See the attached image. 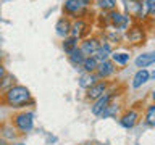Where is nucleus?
<instances>
[{"instance_id":"nucleus-1","label":"nucleus","mask_w":155,"mask_h":145,"mask_svg":"<svg viewBox=\"0 0 155 145\" xmlns=\"http://www.w3.org/2000/svg\"><path fill=\"white\" fill-rule=\"evenodd\" d=\"M2 102L7 106H12V108H23V106H28V105H34V98L29 89L19 84H15L12 89L5 92Z\"/></svg>"},{"instance_id":"nucleus-2","label":"nucleus","mask_w":155,"mask_h":145,"mask_svg":"<svg viewBox=\"0 0 155 145\" xmlns=\"http://www.w3.org/2000/svg\"><path fill=\"white\" fill-rule=\"evenodd\" d=\"M12 124L19 134H28L34 127V113L32 111H19L12 118Z\"/></svg>"},{"instance_id":"nucleus-3","label":"nucleus","mask_w":155,"mask_h":145,"mask_svg":"<svg viewBox=\"0 0 155 145\" xmlns=\"http://www.w3.org/2000/svg\"><path fill=\"white\" fill-rule=\"evenodd\" d=\"M116 95H118V94H116L115 90H110V89H108L104 95L100 97L99 100H95V102H94V105L91 106L92 114H94V116H100L107 108H108V105L111 103V102L116 98Z\"/></svg>"},{"instance_id":"nucleus-4","label":"nucleus","mask_w":155,"mask_h":145,"mask_svg":"<svg viewBox=\"0 0 155 145\" xmlns=\"http://www.w3.org/2000/svg\"><path fill=\"white\" fill-rule=\"evenodd\" d=\"M131 21H133V19H131L126 13H120V11H116V10L108 11V24L113 29H116V31H124V29H128Z\"/></svg>"},{"instance_id":"nucleus-5","label":"nucleus","mask_w":155,"mask_h":145,"mask_svg":"<svg viewBox=\"0 0 155 145\" xmlns=\"http://www.w3.org/2000/svg\"><path fill=\"white\" fill-rule=\"evenodd\" d=\"M124 8L126 14L129 18H133L134 21H140L144 19V3L142 0H124Z\"/></svg>"},{"instance_id":"nucleus-6","label":"nucleus","mask_w":155,"mask_h":145,"mask_svg":"<svg viewBox=\"0 0 155 145\" xmlns=\"http://www.w3.org/2000/svg\"><path fill=\"white\" fill-rule=\"evenodd\" d=\"M144 39H145L144 27L139 24V21H134L131 24V27L126 31V40L133 45H140V44H144Z\"/></svg>"},{"instance_id":"nucleus-7","label":"nucleus","mask_w":155,"mask_h":145,"mask_svg":"<svg viewBox=\"0 0 155 145\" xmlns=\"http://www.w3.org/2000/svg\"><path fill=\"white\" fill-rule=\"evenodd\" d=\"M89 32H91V26H89V23H87L86 19L76 18L74 21L71 23V34H70L71 37H74V39L79 40V39L89 36Z\"/></svg>"},{"instance_id":"nucleus-8","label":"nucleus","mask_w":155,"mask_h":145,"mask_svg":"<svg viewBox=\"0 0 155 145\" xmlns=\"http://www.w3.org/2000/svg\"><path fill=\"white\" fill-rule=\"evenodd\" d=\"M63 11L71 18H81V14L86 13V7L82 5L81 0H65Z\"/></svg>"},{"instance_id":"nucleus-9","label":"nucleus","mask_w":155,"mask_h":145,"mask_svg":"<svg viewBox=\"0 0 155 145\" xmlns=\"http://www.w3.org/2000/svg\"><path fill=\"white\" fill-rule=\"evenodd\" d=\"M108 89H110V84L107 81H97L94 85H91L89 89L86 90V98L91 100V102H95V100H99Z\"/></svg>"},{"instance_id":"nucleus-10","label":"nucleus","mask_w":155,"mask_h":145,"mask_svg":"<svg viewBox=\"0 0 155 145\" xmlns=\"http://www.w3.org/2000/svg\"><path fill=\"white\" fill-rule=\"evenodd\" d=\"M102 45V42H100V39L99 37H86L84 40L81 42V52L84 53L86 56H92L94 53L100 48Z\"/></svg>"},{"instance_id":"nucleus-11","label":"nucleus","mask_w":155,"mask_h":145,"mask_svg":"<svg viewBox=\"0 0 155 145\" xmlns=\"http://www.w3.org/2000/svg\"><path fill=\"white\" fill-rule=\"evenodd\" d=\"M137 121H139V110L129 108V110H126L124 113L121 114L120 124L123 126V127H126V129H133L134 126L137 124Z\"/></svg>"},{"instance_id":"nucleus-12","label":"nucleus","mask_w":155,"mask_h":145,"mask_svg":"<svg viewBox=\"0 0 155 145\" xmlns=\"http://www.w3.org/2000/svg\"><path fill=\"white\" fill-rule=\"evenodd\" d=\"M115 63L113 61H110V60H107V61H102L99 63V66H97V69H95V76L99 77V81L100 79H108L110 76H113L115 74Z\"/></svg>"},{"instance_id":"nucleus-13","label":"nucleus","mask_w":155,"mask_h":145,"mask_svg":"<svg viewBox=\"0 0 155 145\" xmlns=\"http://www.w3.org/2000/svg\"><path fill=\"white\" fill-rule=\"evenodd\" d=\"M55 32H57V36H60L63 39L68 37L71 34V19L66 18V16L60 18L55 24Z\"/></svg>"},{"instance_id":"nucleus-14","label":"nucleus","mask_w":155,"mask_h":145,"mask_svg":"<svg viewBox=\"0 0 155 145\" xmlns=\"http://www.w3.org/2000/svg\"><path fill=\"white\" fill-rule=\"evenodd\" d=\"M134 63H136V66H137L139 69H145L147 66H150V65L155 63V52L142 53V55H139L137 58H136Z\"/></svg>"},{"instance_id":"nucleus-15","label":"nucleus","mask_w":155,"mask_h":145,"mask_svg":"<svg viewBox=\"0 0 155 145\" xmlns=\"http://www.w3.org/2000/svg\"><path fill=\"white\" fill-rule=\"evenodd\" d=\"M97 81H99V77L95 76V72H82V74L79 76V82H78V84H79L81 89L87 90L91 85H94Z\"/></svg>"},{"instance_id":"nucleus-16","label":"nucleus","mask_w":155,"mask_h":145,"mask_svg":"<svg viewBox=\"0 0 155 145\" xmlns=\"http://www.w3.org/2000/svg\"><path fill=\"white\" fill-rule=\"evenodd\" d=\"M110 55H111V47H110V44H102L100 48L97 50L94 55L97 63H102V61H107V60H110Z\"/></svg>"},{"instance_id":"nucleus-17","label":"nucleus","mask_w":155,"mask_h":145,"mask_svg":"<svg viewBox=\"0 0 155 145\" xmlns=\"http://www.w3.org/2000/svg\"><path fill=\"white\" fill-rule=\"evenodd\" d=\"M149 79H150V72L147 69H139L133 77V87L134 89H139V87H142Z\"/></svg>"},{"instance_id":"nucleus-18","label":"nucleus","mask_w":155,"mask_h":145,"mask_svg":"<svg viewBox=\"0 0 155 145\" xmlns=\"http://www.w3.org/2000/svg\"><path fill=\"white\" fill-rule=\"evenodd\" d=\"M18 130L15 129V126L10 123V124H3V126H0V137L5 139V140H15L18 137Z\"/></svg>"},{"instance_id":"nucleus-19","label":"nucleus","mask_w":155,"mask_h":145,"mask_svg":"<svg viewBox=\"0 0 155 145\" xmlns=\"http://www.w3.org/2000/svg\"><path fill=\"white\" fill-rule=\"evenodd\" d=\"M97 66H99V63L94 56H86L84 61H82L81 66H78V69L82 71V72H95Z\"/></svg>"},{"instance_id":"nucleus-20","label":"nucleus","mask_w":155,"mask_h":145,"mask_svg":"<svg viewBox=\"0 0 155 145\" xmlns=\"http://www.w3.org/2000/svg\"><path fill=\"white\" fill-rule=\"evenodd\" d=\"M110 58H111V61H113L115 65L124 66L126 63L129 61V58H131V55H129V53H126V52H111V55H110Z\"/></svg>"},{"instance_id":"nucleus-21","label":"nucleus","mask_w":155,"mask_h":145,"mask_svg":"<svg viewBox=\"0 0 155 145\" xmlns=\"http://www.w3.org/2000/svg\"><path fill=\"white\" fill-rule=\"evenodd\" d=\"M68 58H70V61H71L76 68H78V66H81V65H82V61H84L86 55L81 52V48H79V47H76L74 50H73V52L70 53V55H68Z\"/></svg>"},{"instance_id":"nucleus-22","label":"nucleus","mask_w":155,"mask_h":145,"mask_svg":"<svg viewBox=\"0 0 155 145\" xmlns=\"http://www.w3.org/2000/svg\"><path fill=\"white\" fill-rule=\"evenodd\" d=\"M61 47H63V50H65L66 55H70V53L74 50V48L78 47V39L74 37H71V36H68L63 39V44H61Z\"/></svg>"},{"instance_id":"nucleus-23","label":"nucleus","mask_w":155,"mask_h":145,"mask_svg":"<svg viewBox=\"0 0 155 145\" xmlns=\"http://www.w3.org/2000/svg\"><path fill=\"white\" fill-rule=\"evenodd\" d=\"M15 85V77L12 74H5L3 79L0 81V95H3L8 89H12Z\"/></svg>"},{"instance_id":"nucleus-24","label":"nucleus","mask_w":155,"mask_h":145,"mask_svg":"<svg viewBox=\"0 0 155 145\" xmlns=\"http://www.w3.org/2000/svg\"><path fill=\"white\" fill-rule=\"evenodd\" d=\"M95 3L104 11H113V10H116V0H95Z\"/></svg>"},{"instance_id":"nucleus-25","label":"nucleus","mask_w":155,"mask_h":145,"mask_svg":"<svg viewBox=\"0 0 155 145\" xmlns=\"http://www.w3.org/2000/svg\"><path fill=\"white\" fill-rule=\"evenodd\" d=\"M145 124L155 127V103L149 105L145 108Z\"/></svg>"},{"instance_id":"nucleus-26","label":"nucleus","mask_w":155,"mask_h":145,"mask_svg":"<svg viewBox=\"0 0 155 145\" xmlns=\"http://www.w3.org/2000/svg\"><path fill=\"white\" fill-rule=\"evenodd\" d=\"M144 8L150 18H155V0H145Z\"/></svg>"},{"instance_id":"nucleus-27","label":"nucleus","mask_w":155,"mask_h":145,"mask_svg":"<svg viewBox=\"0 0 155 145\" xmlns=\"http://www.w3.org/2000/svg\"><path fill=\"white\" fill-rule=\"evenodd\" d=\"M7 74V71H5V66L2 65V63H0V81L3 79V76Z\"/></svg>"},{"instance_id":"nucleus-28","label":"nucleus","mask_w":155,"mask_h":145,"mask_svg":"<svg viewBox=\"0 0 155 145\" xmlns=\"http://www.w3.org/2000/svg\"><path fill=\"white\" fill-rule=\"evenodd\" d=\"M81 2H82V5H84V7H89L92 0H81Z\"/></svg>"},{"instance_id":"nucleus-29","label":"nucleus","mask_w":155,"mask_h":145,"mask_svg":"<svg viewBox=\"0 0 155 145\" xmlns=\"http://www.w3.org/2000/svg\"><path fill=\"white\" fill-rule=\"evenodd\" d=\"M0 145H8V142H7L5 139H2V137H0Z\"/></svg>"},{"instance_id":"nucleus-30","label":"nucleus","mask_w":155,"mask_h":145,"mask_svg":"<svg viewBox=\"0 0 155 145\" xmlns=\"http://www.w3.org/2000/svg\"><path fill=\"white\" fill-rule=\"evenodd\" d=\"M8 145H26L24 142H12V143H8Z\"/></svg>"},{"instance_id":"nucleus-31","label":"nucleus","mask_w":155,"mask_h":145,"mask_svg":"<svg viewBox=\"0 0 155 145\" xmlns=\"http://www.w3.org/2000/svg\"><path fill=\"white\" fill-rule=\"evenodd\" d=\"M152 100H153V103H155V89L152 90Z\"/></svg>"},{"instance_id":"nucleus-32","label":"nucleus","mask_w":155,"mask_h":145,"mask_svg":"<svg viewBox=\"0 0 155 145\" xmlns=\"http://www.w3.org/2000/svg\"><path fill=\"white\" fill-rule=\"evenodd\" d=\"M3 56V52H2V48H0V58H2Z\"/></svg>"}]
</instances>
